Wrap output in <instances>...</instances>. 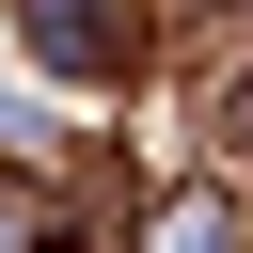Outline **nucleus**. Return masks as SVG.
<instances>
[{
  "instance_id": "1",
  "label": "nucleus",
  "mask_w": 253,
  "mask_h": 253,
  "mask_svg": "<svg viewBox=\"0 0 253 253\" xmlns=\"http://www.w3.org/2000/svg\"><path fill=\"white\" fill-rule=\"evenodd\" d=\"M16 32H32L63 79H126V63H142V16H111V0H16Z\"/></svg>"
},
{
  "instance_id": "2",
  "label": "nucleus",
  "mask_w": 253,
  "mask_h": 253,
  "mask_svg": "<svg viewBox=\"0 0 253 253\" xmlns=\"http://www.w3.org/2000/svg\"><path fill=\"white\" fill-rule=\"evenodd\" d=\"M158 253H237V206H221V190H174V206H158Z\"/></svg>"
},
{
  "instance_id": "3",
  "label": "nucleus",
  "mask_w": 253,
  "mask_h": 253,
  "mask_svg": "<svg viewBox=\"0 0 253 253\" xmlns=\"http://www.w3.org/2000/svg\"><path fill=\"white\" fill-rule=\"evenodd\" d=\"M32 253H95V237H79V221H47V237H32Z\"/></svg>"
}]
</instances>
